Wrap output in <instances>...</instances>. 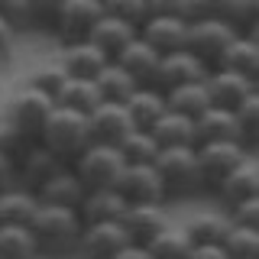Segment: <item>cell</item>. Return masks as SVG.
<instances>
[{
    "mask_svg": "<svg viewBox=\"0 0 259 259\" xmlns=\"http://www.w3.org/2000/svg\"><path fill=\"white\" fill-rule=\"evenodd\" d=\"M81 227L84 224H81L78 210L55 207V204H39L36 214H32V221H29V233H32V240H36L39 256L62 259V256L75 253Z\"/></svg>",
    "mask_w": 259,
    "mask_h": 259,
    "instance_id": "obj_1",
    "label": "cell"
},
{
    "mask_svg": "<svg viewBox=\"0 0 259 259\" xmlns=\"http://www.w3.org/2000/svg\"><path fill=\"white\" fill-rule=\"evenodd\" d=\"M39 146H46L52 156H59L65 165H71L81 152L91 146V130H88V117L75 110L55 107L49 113L42 136H39Z\"/></svg>",
    "mask_w": 259,
    "mask_h": 259,
    "instance_id": "obj_2",
    "label": "cell"
},
{
    "mask_svg": "<svg viewBox=\"0 0 259 259\" xmlns=\"http://www.w3.org/2000/svg\"><path fill=\"white\" fill-rule=\"evenodd\" d=\"M152 168L162 178L165 198H185L198 191V162H194V146H165L152 159Z\"/></svg>",
    "mask_w": 259,
    "mask_h": 259,
    "instance_id": "obj_3",
    "label": "cell"
},
{
    "mask_svg": "<svg viewBox=\"0 0 259 259\" xmlns=\"http://www.w3.org/2000/svg\"><path fill=\"white\" fill-rule=\"evenodd\" d=\"M123 156H120L117 146L107 143H91L81 156L71 162V172L78 175V182L88 191H101V188H113L120 172H123Z\"/></svg>",
    "mask_w": 259,
    "mask_h": 259,
    "instance_id": "obj_4",
    "label": "cell"
},
{
    "mask_svg": "<svg viewBox=\"0 0 259 259\" xmlns=\"http://www.w3.org/2000/svg\"><path fill=\"white\" fill-rule=\"evenodd\" d=\"M243 156H249L246 146H240L237 140H224V143H198L194 146V162H198V185L214 191L217 185L227 178L233 165H240Z\"/></svg>",
    "mask_w": 259,
    "mask_h": 259,
    "instance_id": "obj_5",
    "label": "cell"
},
{
    "mask_svg": "<svg viewBox=\"0 0 259 259\" xmlns=\"http://www.w3.org/2000/svg\"><path fill=\"white\" fill-rule=\"evenodd\" d=\"M233 36L237 32L227 26L224 20H191L188 32H185V52H191L207 71H214L221 65V55L230 46Z\"/></svg>",
    "mask_w": 259,
    "mask_h": 259,
    "instance_id": "obj_6",
    "label": "cell"
},
{
    "mask_svg": "<svg viewBox=\"0 0 259 259\" xmlns=\"http://www.w3.org/2000/svg\"><path fill=\"white\" fill-rule=\"evenodd\" d=\"M55 110V101L42 91H36V88H23V91L13 94L10 101V110H7V120L20 130L23 140H29L32 146L39 143V136H42V126L49 120V113Z\"/></svg>",
    "mask_w": 259,
    "mask_h": 259,
    "instance_id": "obj_7",
    "label": "cell"
},
{
    "mask_svg": "<svg viewBox=\"0 0 259 259\" xmlns=\"http://www.w3.org/2000/svg\"><path fill=\"white\" fill-rule=\"evenodd\" d=\"M113 191L126 204H162L165 201V188H162V178L156 175L152 162L149 165H123Z\"/></svg>",
    "mask_w": 259,
    "mask_h": 259,
    "instance_id": "obj_8",
    "label": "cell"
},
{
    "mask_svg": "<svg viewBox=\"0 0 259 259\" xmlns=\"http://www.w3.org/2000/svg\"><path fill=\"white\" fill-rule=\"evenodd\" d=\"M104 16V4L101 0H65L59 23H55V36L62 39L65 46L71 42H88L94 23Z\"/></svg>",
    "mask_w": 259,
    "mask_h": 259,
    "instance_id": "obj_9",
    "label": "cell"
},
{
    "mask_svg": "<svg viewBox=\"0 0 259 259\" xmlns=\"http://www.w3.org/2000/svg\"><path fill=\"white\" fill-rule=\"evenodd\" d=\"M126 233L120 221H107V224H84L75 253L81 259H113L120 249L126 246Z\"/></svg>",
    "mask_w": 259,
    "mask_h": 259,
    "instance_id": "obj_10",
    "label": "cell"
},
{
    "mask_svg": "<svg viewBox=\"0 0 259 259\" xmlns=\"http://www.w3.org/2000/svg\"><path fill=\"white\" fill-rule=\"evenodd\" d=\"M88 130H91V143H107V146H120L133 133V120L123 104H107L101 101L97 107L88 113Z\"/></svg>",
    "mask_w": 259,
    "mask_h": 259,
    "instance_id": "obj_11",
    "label": "cell"
},
{
    "mask_svg": "<svg viewBox=\"0 0 259 259\" xmlns=\"http://www.w3.org/2000/svg\"><path fill=\"white\" fill-rule=\"evenodd\" d=\"M204 88H207V97H210V107H221V110H237L249 94H256V81H246V78L233 75L227 68L207 71Z\"/></svg>",
    "mask_w": 259,
    "mask_h": 259,
    "instance_id": "obj_12",
    "label": "cell"
},
{
    "mask_svg": "<svg viewBox=\"0 0 259 259\" xmlns=\"http://www.w3.org/2000/svg\"><path fill=\"white\" fill-rule=\"evenodd\" d=\"M207 78V68L194 59L191 52H168L159 59V71H156V91H172L178 84H191V81H204Z\"/></svg>",
    "mask_w": 259,
    "mask_h": 259,
    "instance_id": "obj_13",
    "label": "cell"
},
{
    "mask_svg": "<svg viewBox=\"0 0 259 259\" xmlns=\"http://www.w3.org/2000/svg\"><path fill=\"white\" fill-rule=\"evenodd\" d=\"M159 59L162 55L156 52V49H149L140 36H136V39H130V42L123 46V52H120L113 62L133 78L136 88H152L156 84V71H159Z\"/></svg>",
    "mask_w": 259,
    "mask_h": 259,
    "instance_id": "obj_14",
    "label": "cell"
},
{
    "mask_svg": "<svg viewBox=\"0 0 259 259\" xmlns=\"http://www.w3.org/2000/svg\"><path fill=\"white\" fill-rule=\"evenodd\" d=\"M185 32H188V23L185 20L149 16V20L136 29V36H140L149 49H156L159 55H168V52H182L185 49Z\"/></svg>",
    "mask_w": 259,
    "mask_h": 259,
    "instance_id": "obj_15",
    "label": "cell"
},
{
    "mask_svg": "<svg viewBox=\"0 0 259 259\" xmlns=\"http://www.w3.org/2000/svg\"><path fill=\"white\" fill-rule=\"evenodd\" d=\"M214 191L221 194V201L227 207L240 204L246 198H256L259 194V162H256V156H243V162L227 172V178Z\"/></svg>",
    "mask_w": 259,
    "mask_h": 259,
    "instance_id": "obj_16",
    "label": "cell"
},
{
    "mask_svg": "<svg viewBox=\"0 0 259 259\" xmlns=\"http://www.w3.org/2000/svg\"><path fill=\"white\" fill-rule=\"evenodd\" d=\"M62 168H65V162H62L59 156H52L46 146H39V143H36V146H32V149L26 152V156H23L20 165H16V178L23 182V188H26V191L36 194V191L49 182V178L59 175Z\"/></svg>",
    "mask_w": 259,
    "mask_h": 259,
    "instance_id": "obj_17",
    "label": "cell"
},
{
    "mask_svg": "<svg viewBox=\"0 0 259 259\" xmlns=\"http://www.w3.org/2000/svg\"><path fill=\"white\" fill-rule=\"evenodd\" d=\"M165 224L168 221L159 204H130L123 210V217H120V227H123L126 240L136 243V246H146Z\"/></svg>",
    "mask_w": 259,
    "mask_h": 259,
    "instance_id": "obj_18",
    "label": "cell"
},
{
    "mask_svg": "<svg viewBox=\"0 0 259 259\" xmlns=\"http://www.w3.org/2000/svg\"><path fill=\"white\" fill-rule=\"evenodd\" d=\"M130 39H136V29L130 26V23L117 20V16L104 13L101 20L94 23V29H91V36H88V42H91L107 62H113L120 52H123V46L130 42Z\"/></svg>",
    "mask_w": 259,
    "mask_h": 259,
    "instance_id": "obj_19",
    "label": "cell"
},
{
    "mask_svg": "<svg viewBox=\"0 0 259 259\" xmlns=\"http://www.w3.org/2000/svg\"><path fill=\"white\" fill-rule=\"evenodd\" d=\"M84 194H88V188L78 182V175L71 172V165H65L59 175H52L42 188L36 191V198H39V204H55V207L78 210L81 201H84Z\"/></svg>",
    "mask_w": 259,
    "mask_h": 259,
    "instance_id": "obj_20",
    "label": "cell"
},
{
    "mask_svg": "<svg viewBox=\"0 0 259 259\" xmlns=\"http://www.w3.org/2000/svg\"><path fill=\"white\" fill-rule=\"evenodd\" d=\"M217 68H227V71H233V75H240L246 81H256L259 78V46H256V36H233L230 46L224 49Z\"/></svg>",
    "mask_w": 259,
    "mask_h": 259,
    "instance_id": "obj_21",
    "label": "cell"
},
{
    "mask_svg": "<svg viewBox=\"0 0 259 259\" xmlns=\"http://www.w3.org/2000/svg\"><path fill=\"white\" fill-rule=\"evenodd\" d=\"M104 65H107V59H104L91 42H71V46H65V55H62V75L65 78L94 81L97 71H101Z\"/></svg>",
    "mask_w": 259,
    "mask_h": 259,
    "instance_id": "obj_22",
    "label": "cell"
},
{
    "mask_svg": "<svg viewBox=\"0 0 259 259\" xmlns=\"http://www.w3.org/2000/svg\"><path fill=\"white\" fill-rule=\"evenodd\" d=\"M126 207L130 204L113 188H101V191L84 194V201L78 207V217H81V224H107V221H120Z\"/></svg>",
    "mask_w": 259,
    "mask_h": 259,
    "instance_id": "obj_23",
    "label": "cell"
},
{
    "mask_svg": "<svg viewBox=\"0 0 259 259\" xmlns=\"http://www.w3.org/2000/svg\"><path fill=\"white\" fill-rule=\"evenodd\" d=\"M224 140H237V120H233V110H221V107H207L194 120V146L198 143H224ZM243 146V143H240Z\"/></svg>",
    "mask_w": 259,
    "mask_h": 259,
    "instance_id": "obj_24",
    "label": "cell"
},
{
    "mask_svg": "<svg viewBox=\"0 0 259 259\" xmlns=\"http://www.w3.org/2000/svg\"><path fill=\"white\" fill-rule=\"evenodd\" d=\"M146 133L156 140L159 149H165V146H194V120L165 107V113H162Z\"/></svg>",
    "mask_w": 259,
    "mask_h": 259,
    "instance_id": "obj_25",
    "label": "cell"
},
{
    "mask_svg": "<svg viewBox=\"0 0 259 259\" xmlns=\"http://www.w3.org/2000/svg\"><path fill=\"white\" fill-rule=\"evenodd\" d=\"M123 107H126L136 130H149L162 113H165V94L156 91V88H136L123 101Z\"/></svg>",
    "mask_w": 259,
    "mask_h": 259,
    "instance_id": "obj_26",
    "label": "cell"
},
{
    "mask_svg": "<svg viewBox=\"0 0 259 259\" xmlns=\"http://www.w3.org/2000/svg\"><path fill=\"white\" fill-rule=\"evenodd\" d=\"M165 107L182 113V117H188V120H198L210 107L204 81H191V84H178L172 91H165Z\"/></svg>",
    "mask_w": 259,
    "mask_h": 259,
    "instance_id": "obj_27",
    "label": "cell"
},
{
    "mask_svg": "<svg viewBox=\"0 0 259 259\" xmlns=\"http://www.w3.org/2000/svg\"><path fill=\"white\" fill-rule=\"evenodd\" d=\"M39 207V198L23 185H10L0 191V224H29Z\"/></svg>",
    "mask_w": 259,
    "mask_h": 259,
    "instance_id": "obj_28",
    "label": "cell"
},
{
    "mask_svg": "<svg viewBox=\"0 0 259 259\" xmlns=\"http://www.w3.org/2000/svg\"><path fill=\"white\" fill-rule=\"evenodd\" d=\"M97 104H101V94H97L94 81H75V78H65L59 94H55V107L65 110H75V113H91Z\"/></svg>",
    "mask_w": 259,
    "mask_h": 259,
    "instance_id": "obj_29",
    "label": "cell"
},
{
    "mask_svg": "<svg viewBox=\"0 0 259 259\" xmlns=\"http://www.w3.org/2000/svg\"><path fill=\"white\" fill-rule=\"evenodd\" d=\"M94 88H97V94H101V101H107V104H123L126 97L136 91L133 78H130L117 62H107L101 71H97Z\"/></svg>",
    "mask_w": 259,
    "mask_h": 259,
    "instance_id": "obj_30",
    "label": "cell"
},
{
    "mask_svg": "<svg viewBox=\"0 0 259 259\" xmlns=\"http://www.w3.org/2000/svg\"><path fill=\"white\" fill-rule=\"evenodd\" d=\"M0 259H39L29 224H0Z\"/></svg>",
    "mask_w": 259,
    "mask_h": 259,
    "instance_id": "obj_31",
    "label": "cell"
},
{
    "mask_svg": "<svg viewBox=\"0 0 259 259\" xmlns=\"http://www.w3.org/2000/svg\"><path fill=\"white\" fill-rule=\"evenodd\" d=\"M146 249H149L152 259H185L188 249H191V237L185 233V227L165 224L156 237L146 243Z\"/></svg>",
    "mask_w": 259,
    "mask_h": 259,
    "instance_id": "obj_32",
    "label": "cell"
},
{
    "mask_svg": "<svg viewBox=\"0 0 259 259\" xmlns=\"http://www.w3.org/2000/svg\"><path fill=\"white\" fill-rule=\"evenodd\" d=\"M221 246L230 259H259V230L256 227L227 224V233H224Z\"/></svg>",
    "mask_w": 259,
    "mask_h": 259,
    "instance_id": "obj_33",
    "label": "cell"
},
{
    "mask_svg": "<svg viewBox=\"0 0 259 259\" xmlns=\"http://www.w3.org/2000/svg\"><path fill=\"white\" fill-rule=\"evenodd\" d=\"M117 149H120V156H123L126 165H149V162L159 156V146L146 130H133Z\"/></svg>",
    "mask_w": 259,
    "mask_h": 259,
    "instance_id": "obj_34",
    "label": "cell"
},
{
    "mask_svg": "<svg viewBox=\"0 0 259 259\" xmlns=\"http://www.w3.org/2000/svg\"><path fill=\"white\" fill-rule=\"evenodd\" d=\"M224 23L230 26L237 36H256V23H259V0H230Z\"/></svg>",
    "mask_w": 259,
    "mask_h": 259,
    "instance_id": "obj_35",
    "label": "cell"
},
{
    "mask_svg": "<svg viewBox=\"0 0 259 259\" xmlns=\"http://www.w3.org/2000/svg\"><path fill=\"white\" fill-rule=\"evenodd\" d=\"M65 0H23V13H26V29H49L55 32Z\"/></svg>",
    "mask_w": 259,
    "mask_h": 259,
    "instance_id": "obj_36",
    "label": "cell"
},
{
    "mask_svg": "<svg viewBox=\"0 0 259 259\" xmlns=\"http://www.w3.org/2000/svg\"><path fill=\"white\" fill-rule=\"evenodd\" d=\"M227 224L230 221L224 214H198L185 227V233L191 237V243H221L227 233Z\"/></svg>",
    "mask_w": 259,
    "mask_h": 259,
    "instance_id": "obj_37",
    "label": "cell"
},
{
    "mask_svg": "<svg viewBox=\"0 0 259 259\" xmlns=\"http://www.w3.org/2000/svg\"><path fill=\"white\" fill-rule=\"evenodd\" d=\"M233 120H237L240 143L249 149V143H256V133H259V94H249L246 101L233 110Z\"/></svg>",
    "mask_w": 259,
    "mask_h": 259,
    "instance_id": "obj_38",
    "label": "cell"
},
{
    "mask_svg": "<svg viewBox=\"0 0 259 259\" xmlns=\"http://www.w3.org/2000/svg\"><path fill=\"white\" fill-rule=\"evenodd\" d=\"M101 4H104V13L130 23L133 29H140L149 20V0H101Z\"/></svg>",
    "mask_w": 259,
    "mask_h": 259,
    "instance_id": "obj_39",
    "label": "cell"
},
{
    "mask_svg": "<svg viewBox=\"0 0 259 259\" xmlns=\"http://www.w3.org/2000/svg\"><path fill=\"white\" fill-rule=\"evenodd\" d=\"M29 149H32V143H29V140H23L20 130H16L7 117L0 120V156H7V159L13 162V168H16Z\"/></svg>",
    "mask_w": 259,
    "mask_h": 259,
    "instance_id": "obj_40",
    "label": "cell"
},
{
    "mask_svg": "<svg viewBox=\"0 0 259 259\" xmlns=\"http://www.w3.org/2000/svg\"><path fill=\"white\" fill-rule=\"evenodd\" d=\"M149 16H172L191 23V0H149Z\"/></svg>",
    "mask_w": 259,
    "mask_h": 259,
    "instance_id": "obj_41",
    "label": "cell"
},
{
    "mask_svg": "<svg viewBox=\"0 0 259 259\" xmlns=\"http://www.w3.org/2000/svg\"><path fill=\"white\" fill-rule=\"evenodd\" d=\"M227 221L237 224V227H256V230H259V194H256V198L240 201V204H233Z\"/></svg>",
    "mask_w": 259,
    "mask_h": 259,
    "instance_id": "obj_42",
    "label": "cell"
},
{
    "mask_svg": "<svg viewBox=\"0 0 259 259\" xmlns=\"http://www.w3.org/2000/svg\"><path fill=\"white\" fill-rule=\"evenodd\" d=\"M62 81H65L62 68H42V71H36V75L29 78V88H36V91H42V94H49V97L55 101V94H59Z\"/></svg>",
    "mask_w": 259,
    "mask_h": 259,
    "instance_id": "obj_43",
    "label": "cell"
},
{
    "mask_svg": "<svg viewBox=\"0 0 259 259\" xmlns=\"http://www.w3.org/2000/svg\"><path fill=\"white\" fill-rule=\"evenodd\" d=\"M230 0H191V20H224Z\"/></svg>",
    "mask_w": 259,
    "mask_h": 259,
    "instance_id": "obj_44",
    "label": "cell"
},
{
    "mask_svg": "<svg viewBox=\"0 0 259 259\" xmlns=\"http://www.w3.org/2000/svg\"><path fill=\"white\" fill-rule=\"evenodd\" d=\"M0 20L13 32L26 29V13H23V0H0Z\"/></svg>",
    "mask_w": 259,
    "mask_h": 259,
    "instance_id": "obj_45",
    "label": "cell"
},
{
    "mask_svg": "<svg viewBox=\"0 0 259 259\" xmlns=\"http://www.w3.org/2000/svg\"><path fill=\"white\" fill-rule=\"evenodd\" d=\"M185 259H230V256L224 253L221 243H191V249H188Z\"/></svg>",
    "mask_w": 259,
    "mask_h": 259,
    "instance_id": "obj_46",
    "label": "cell"
},
{
    "mask_svg": "<svg viewBox=\"0 0 259 259\" xmlns=\"http://www.w3.org/2000/svg\"><path fill=\"white\" fill-rule=\"evenodd\" d=\"M13 178H16L13 162L7 159V156H0V191H4V188H10V185H13Z\"/></svg>",
    "mask_w": 259,
    "mask_h": 259,
    "instance_id": "obj_47",
    "label": "cell"
},
{
    "mask_svg": "<svg viewBox=\"0 0 259 259\" xmlns=\"http://www.w3.org/2000/svg\"><path fill=\"white\" fill-rule=\"evenodd\" d=\"M113 259H152V256H149V249H146V246H136V243H126V246L120 249V253L113 256Z\"/></svg>",
    "mask_w": 259,
    "mask_h": 259,
    "instance_id": "obj_48",
    "label": "cell"
},
{
    "mask_svg": "<svg viewBox=\"0 0 259 259\" xmlns=\"http://www.w3.org/2000/svg\"><path fill=\"white\" fill-rule=\"evenodd\" d=\"M10 46H13V29L7 26L4 20H0V62L7 59V52H10Z\"/></svg>",
    "mask_w": 259,
    "mask_h": 259,
    "instance_id": "obj_49",
    "label": "cell"
}]
</instances>
